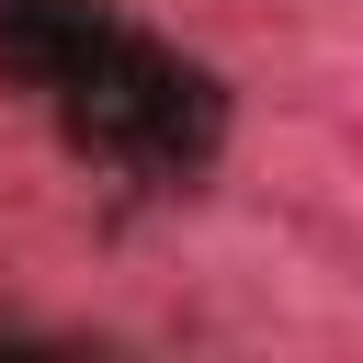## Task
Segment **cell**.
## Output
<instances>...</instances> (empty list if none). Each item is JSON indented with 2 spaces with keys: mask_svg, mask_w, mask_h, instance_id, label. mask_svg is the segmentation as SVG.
Listing matches in <instances>:
<instances>
[{
  "mask_svg": "<svg viewBox=\"0 0 363 363\" xmlns=\"http://www.w3.org/2000/svg\"><path fill=\"white\" fill-rule=\"evenodd\" d=\"M0 57L102 147V159H136V170H204L216 159V79L159 57L147 34L102 23L91 0H0Z\"/></svg>",
  "mask_w": 363,
  "mask_h": 363,
  "instance_id": "6da1fadb",
  "label": "cell"
}]
</instances>
